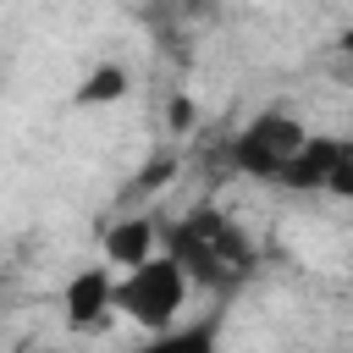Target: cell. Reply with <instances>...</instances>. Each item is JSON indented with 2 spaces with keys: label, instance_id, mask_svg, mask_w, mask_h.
<instances>
[{
  "label": "cell",
  "instance_id": "obj_8",
  "mask_svg": "<svg viewBox=\"0 0 353 353\" xmlns=\"http://www.w3.org/2000/svg\"><path fill=\"white\" fill-rule=\"evenodd\" d=\"M127 88H132L127 66H116V61H99V66H88V72H83V83H77V94H72V99L88 110V105H116Z\"/></svg>",
  "mask_w": 353,
  "mask_h": 353
},
{
  "label": "cell",
  "instance_id": "obj_1",
  "mask_svg": "<svg viewBox=\"0 0 353 353\" xmlns=\"http://www.w3.org/2000/svg\"><path fill=\"white\" fill-rule=\"evenodd\" d=\"M176 265L188 270L193 287H210V292H232L237 281L254 276V243L243 237V226L210 204L188 210L176 226H171V248Z\"/></svg>",
  "mask_w": 353,
  "mask_h": 353
},
{
  "label": "cell",
  "instance_id": "obj_10",
  "mask_svg": "<svg viewBox=\"0 0 353 353\" xmlns=\"http://www.w3.org/2000/svg\"><path fill=\"white\" fill-rule=\"evenodd\" d=\"M193 121V105L188 99H171V127H188Z\"/></svg>",
  "mask_w": 353,
  "mask_h": 353
},
{
  "label": "cell",
  "instance_id": "obj_9",
  "mask_svg": "<svg viewBox=\"0 0 353 353\" xmlns=\"http://www.w3.org/2000/svg\"><path fill=\"white\" fill-rule=\"evenodd\" d=\"M325 193L353 204V132L336 138V160H331V176H325Z\"/></svg>",
  "mask_w": 353,
  "mask_h": 353
},
{
  "label": "cell",
  "instance_id": "obj_6",
  "mask_svg": "<svg viewBox=\"0 0 353 353\" xmlns=\"http://www.w3.org/2000/svg\"><path fill=\"white\" fill-rule=\"evenodd\" d=\"M154 221L149 215H121V221H110V232H105V265H121V270H132V265H143V259H154L160 248H154Z\"/></svg>",
  "mask_w": 353,
  "mask_h": 353
},
{
  "label": "cell",
  "instance_id": "obj_7",
  "mask_svg": "<svg viewBox=\"0 0 353 353\" xmlns=\"http://www.w3.org/2000/svg\"><path fill=\"white\" fill-rule=\"evenodd\" d=\"M127 353H221V314L210 320H193V325H171V331H149L143 347H127Z\"/></svg>",
  "mask_w": 353,
  "mask_h": 353
},
{
  "label": "cell",
  "instance_id": "obj_4",
  "mask_svg": "<svg viewBox=\"0 0 353 353\" xmlns=\"http://www.w3.org/2000/svg\"><path fill=\"white\" fill-rule=\"evenodd\" d=\"M61 309H66V325L72 331H99L116 314V276H110V265H83L66 281Z\"/></svg>",
  "mask_w": 353,
  "mask_h": 353
},
{
  "label": "cell",
  "instance_id": "obj_2",
  "mask_svg": "<svg viewBox=\"0 0 353 353\" xmlns=\"http://www.w3.org/2000/svg\"><path fill=\"white\" fill-rule=\"evenodd\" d=\"M188 292H193V281L176 265V254H154V259L121 270V281H116V314H127L143 331H171L182 320V309H188Z\"/></svg>",
  "mask_w": 353,
  "mask_h": 353
},
{
  "label": "cell",
  "instance_id": "obj_5",
  "mask_svg": "<svg viewBox=\"0 0 353 353\" xmlns=\"http://www.w3.org/2000/svg\"><path fill=\"white\" fill-rule=\"evenodd\" d=\"M331 160H336V138L325 132H309V143L287 160V171L276 176L287 193H325V176H331Z\"/></svg>",
  "mask_w": 353,
  "mask_h": 353
},
{
  "label": "cell",
  "instance_id": "obj_3",
  "mask_svg": "<svg viewBox=\"0 0 353 353\" xmlns=\"http://www.w3.org/2000/svg\"><path fill=\"white\" fill-rule=\"evenodd\" d=\"M303 143H309V127H303L298 116H287V110H265V116H254V121L232 138L226 160H232L243 176L276 182V176L287 171V160H292Z\"/></svg>",
  "mask_w": 353,
  "mask_h": 353
},
{
  "label": "cell",
  "instance_id": "obj_11",
  "mask_svg": "<svg viewBox=\"0 0 353 353\" xmlns=\"http://www.w3.org/2000/svg\"><path fill=\"white\" fill-rule=\"evenodd\" d=\"M165 171H171V165H165V160H154V165L143 171V188H160V182H165Z\"/></svg>",
  "mask_w": 353,
  "mask_h": 353
}]
</instances>
